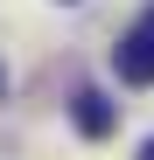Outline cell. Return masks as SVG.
Listing matches in <instances>:
<instances>
[{"mask_svg":"<svg viewBox=\"0 0 154 160\" xmlns=\"http://www.w3.org/2000/svg\"><path fill=\"white\" fill-rule=\"evenodd\" d=\"M70 118H77L84 139H105V132L119 125V104H112L105 91H77V98H70Z\"/></svg>","mask_w":154,"mask_h":160,"instance_id":"obj_2","label":"cell"},{"mask_svg":"<svg viewBox=\"0 0 154 160\" xmlns=\"http://www.w3.org/2000/svg\"><path fill=\"white\" fill-rule=\"evenodd\" d=\"M112 70H119V84H133V91H147V84H154V7H147L133 28L119 35V49H112Z\"/></svg>","mask_w":154,"mask_h":160,"instance_id":"obj_1","label":"cell"},{"mask_svg":"<svg viewBox=\"0 0 154 160\" xmlns=\"http://www.w3.org/2000/svg\"><path fill=\"white\" fill-rule=\"evenodd\" d=\"M140 160H154V139H147V146H140Z\"/></svg>","mask_w":154,"mask_h":160,"instance_id":"obj_3","label":"cell"},{"mask_svg":"<svg viewBox=\"0 0 154 160\" xmlns=\"http://www.w3.org/2000/svg\"><path fill=\"white\" fill-rule=\"evenodd\" d=\"M0 91H7V70H0Z\"/></svg>","mask_w":154,"mask_h":160,"instance_id":"obj_4","label":"cell"}]
</instances>
